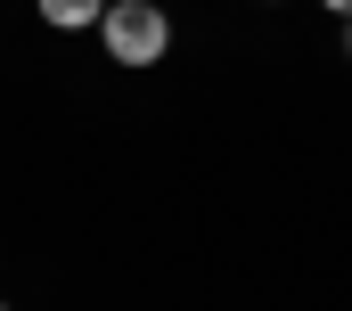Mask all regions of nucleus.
I'll return each instance as SVG.
<instances>
[{
	"label": "nucleus",
	"instance_id": "f257e3e1",
	"mask_svg": "<svg viewBox=\"0 0 352 311\" xmlns=\"http://www.w3.org/2000/svg\"><path fill=\"white\" fill-rule=\"evenodd\" d=\"M98 41H107V58H115V66H156V58L173 50V25H164V8H156V0H115V8H107V25H98Z\"/></svg>",
	"mask_w": 352,
	"mask_h": 311
},
{
	"label": "nucleus",
	"instance_id": "f03ea898",
	"mask_svg": "<svg viewBox=\"0 0 352 311\" xmlns=\"http://www.w3.org/2000/svg\"><path fill=\"white\" fill-rule=\"evenodd\" d=\"M107 8H115V0H41V25L82 33V25H107Z\"/></svg>",
	"mask_w": 352,
	"mask_h": 311
},
{
	"label": "nucleus",
	"instance_id": "7ed1b4c3",
	"mask_svg": "<svg viewBox=\"0 0 352 311\" xmlns=\"http://www.w3.org/2000/svg\"><path fill=\"white\" fill-rule=\"evenodd\" d=\"M328 8H336V17H352V0H328Z\"/></svg>",
	"mask_w": 352,
	"mask_h": 311
},
{
	"label": "nucleus",
	"instance_id": "20e7f679",
	"mask_svg": "<svg viewBox=\"0 0 352 311\" xmlns=\"http://www.w3.org/2000/svg\"><path fill=\"white\" fill-rule=\"evenodd\" d=\"M344 50H352V17H344Z\"/></svg>",
	"mask_w": 352,
	"mask_h": 311
}]
</instances>
